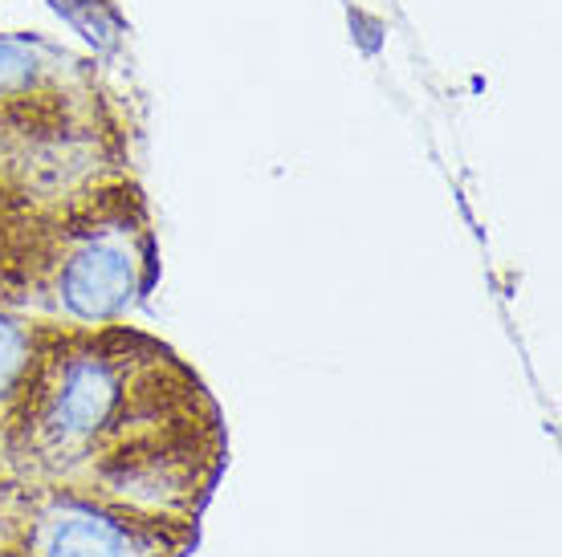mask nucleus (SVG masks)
<instances>
[{"label": "nucleus", "instance_id": "1", "mask_svg": "<svg viewBox=\"0 0 562 557\" xmlns=\"http://www.w3.org/2000/svg\"><path fill=\"white\" fill-rule=\"evenodd\" d=\"M119 375L106 359H74L61 371L54 399L45 407L42 432L57 444H82L90 435H99V428L114 416L119 407Z\"/></svg>", "mask_w": 562, "mask_h": 557}, {"label": "nucleus", "instance_id": "2", "mask_svg": "<svg viewBox=\"0 0 562 557\" xmlns=\"http://www.w3.org/2000/svg\"><path fill=\"white\" fill-rule=\"evenodd\" d=\"M135 293V261L119 245H90L70 261L61 297L78 318H111Z\"/></svg>", "mask_w": 562, "mask_h": 557}, {"label": "nucleus", "instance_id": "3", "mask_svg": "<svg viewBox=\"0 0 562 557\" xmlns=\"http://www.w3.org/2000/svg\"><path fill=\"white\" fill-rule=\"evenodd\" d=\"M42 557H131V537L106 516L66 513L45 530Z\"/></svg>", "mask_w": 562, "mask_h": 557}, {"label": "nucleus", "instance_id": "4", "mask_svg": "<svg viewBox=\"0 0 562 557\" xmlns=\"http://www.w3.org/2000/svg\"><path fill=\"white\" fill-rule=\"evenodd\" d=\"M33 78V54L21 42H0V90Z\"/></svg>", "mask_w": 562, "mask_h": 557}, {"label": "nucleus", "instance_id": "5", "mask_svg": "<svg viewBox=\"0 0 562 557\" xmlns=\"http://www.w3.org/2000/svg\"><path fill=\"white\" fill-rule=\"evenodd\" d=\"M21 359H25V342H21V334H16L9 321H0V390L16 378Z\"/></svg>", "mask_w": 562, "mask_h": 557}]
</instances>
